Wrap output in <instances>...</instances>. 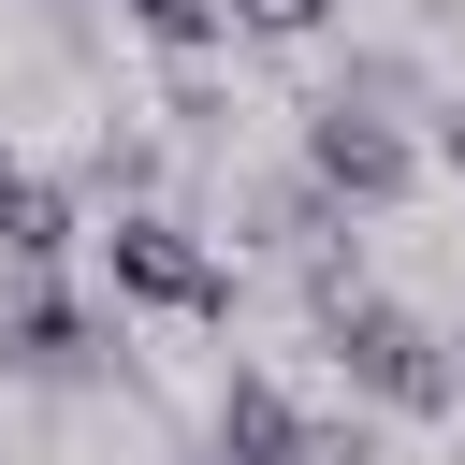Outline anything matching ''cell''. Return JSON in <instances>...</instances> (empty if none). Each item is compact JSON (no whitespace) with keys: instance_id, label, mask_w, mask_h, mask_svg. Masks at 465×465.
I'll return each instance as SVG.
<instances>
[{"instance_id":"ba28073f","label":"cell","mask_w":465,"mask_h":465,"mask_svg":"<svg viewBox=\"0 0 465 465\" xmlns=\"http://www.w3.org/2000/svg\"><path fill=\"white\" fill-rule=\"evenodd\" d=\"M29 15H87V0H29Z\"/></svg>"},{"instance_id":"52a82bcc","label":"cell","mask_w":465,"mask_h":465,"mask_svg":"<svg viewBox=\"0 0 465 465\" xmlns=\"http://www.w3.org/2000/svg\"><path fill=\"white\" fill-rule=\"evenodd\" d=\"M436 160H450V174H465V102H450V116H436Z\"/></svg>"},{"instance_id":"7a4b0ae2","label":"cell","mask_w":465,"mask_h":465,"mask_svg":"<svg viewBox=\"0 0 465 465\" xmlns=\"http://www.w3.org/2000/svg\"><path fill=\"white\" fill-rule=\"evenodd\" d=\"M87 247H102V291H116V320H232V262H218L189 218H160V203H116Z\"/></svg>"},{"instance_id":"6da1fadb","label":"cell","mask_w":465,"mask_h":465,"mask_svg":"<svg viewBox=\"0 0 465 465\" xmlns=\"http://www.w3.org/2000/svg\"><path fill=\"white\" fill-rule=\"evenodd\" d=\"M305 305H320V349H334L349 407H378V421H450L465 407V363H450V334L421 305H392L363 276H305Z\"/></svg>"},{"instance_id":"8992f818","label":"cell","mask_w":465,"mask_h":465,"mask_svg":"<svg viewBox=\"0 0 465 465\" xmlns=\"http://www.w3.org/2000/svg\"><path fill=\"white\" fill-rule=\"evenodd\" d=\"M116 15H131L160 58H218V44H232V0H116Z\"/></svg>"},{"instance_id":"3957f363","label":"cell","mask_w":465,"mask_h":465,"mask_svg":"<svg viewBox=\"0 0 465 465\" xmlns=\"http://www.w3.org/2000/svg\"><path fill=\"white\" fill-rule=\"evenodd\" d=\"M305 189H320V203H349V218H392V203L421 189L407 116H392V102H363V87H320V102H305Z\"/></svg>"},{"instance_id":"9c48e42d","label":"cell","mask_w":465,"mask_h":465,"mask_svg":"<svg viewBox=\"0 0 465 465\" xmlns=\"http://www.w3.org/2000/svg\"><path fill=\"white\" fill-rule=\"evenodd\" d=\"M189 465H218V450H189Z\"/></svg>"},{"instance_id":"5b68a950","label":"cell","mask_w":465,"mask_h":465,"mask_svg":"<svg viewBox=\"0 0 465 465\" xmlns=\"http://www.w3.org/2000/svg\"><path fill=\"white\" fill-rule=\"evenodd\" d=\"M58 262H73V203L29 160H0V276H58Z\"/></svg>"},{"instance_id":"277c9868","label":"cell","mask_w":465,"mask_h":465,"mask_svg":"<svg viewBox=\"0 0 465 465\" xmlns=\"http://www.w3.org/2000/svg\"><path fill=\"white\" fill-rule=\"evenodd\" d=\"M116 349H131V320H102L73 276H15V305H0V378H29V392H87Z\"/></svg>"}]
</instances>
